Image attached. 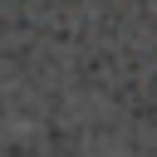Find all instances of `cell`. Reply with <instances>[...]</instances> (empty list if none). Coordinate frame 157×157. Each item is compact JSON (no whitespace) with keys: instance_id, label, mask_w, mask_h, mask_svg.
I'll return each instance as SVG.
<instances>
[]
</instances>
